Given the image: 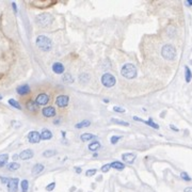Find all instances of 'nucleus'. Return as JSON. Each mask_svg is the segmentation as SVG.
Masks as SVG:
<instances>
[{"label": "nucleus", "mask_w": 192, "mask_h": 192, "mask_svg": "<svg viewBox=\"0 0 192 192\" xmlns=\"http://www.w3.org/2000/svg\"><path fill=\"white\" fill-rule=\"evenodd\" d=\"M73 77H72V75L71 74H64V76H63V82L64 83H72L73 82Z\"/></svg>", "instance_id": "5701e85b"}, {"label": "nucleus", "mask_w": 192, "mask_h": 192, "mask_svg": "<svg viewBox=\"0 0 192 192\" xmlns=\"http://www.w3.org/2000/svg\"><path fill=\"white\" fill-rule=\"evenodd\" d=\"M9 104L11 105V106H13L14 108H16V109H22V106H20L18 102H16L15 99H13V98H11V99H9Z\"/></svg>", "instance_id": "bb28decb"}, {"label": "nucleus", "mask_w": 192, "mask_h": 192, "mask_svg": "<svg viewBox=\"0 0 192 192\" xmlns=\"http://www.w3.org/2000/svg\"><path fill=\"white\" fill-rule=\"evenodd\" d=\"M28 140H29L30 143H39L41 141V134L37 131H31L28 134Z\"/></svg>", "instance_id": "1a4fd4ad"}, {"label": "nucleus", "mask_w": 192, "mask_h": 192, "mask_svg": "<svg viewBox=\"0 0 192 192\" xmlns=\"http://www.w3.org/2000/svg\"><path fill=\"white\" fill-rule=\"evenodd\" d=\"M112 122H114L117 124H120V125H123V126H129V124L127 122H124V121H120L117 119H112Z\"/></svg>", "instance_id": "7c9ffc66"}, {"label": "nucleus", "mask_w": 192, "mask_h": 192, "mask_svg": "<svg viewBox=\"0 0 192 192\" xmlns=\"http://www.w3.org/2000/svg\"><path fill=\"white\" fill-rule=\"evenodd\" d=\"M75 171H76V173H78V174H80V173H81V169L78 168V167H76V168H75Z\"/></svg>", "instance_id": "ea45409f"}, {"label": "nucleus", "mask_w": 192, "mask_h": 192, "mask_svg": "<svg viewBox=\"0 0 192 192\" xmlns=\"http://www.w3.org/2000/svg\"><path fill=\"white\" fill-rule=\"evenodd\" d=\"M17 93L19 95H25V94H28L30 92V87L28 84H24V85H20L17 88Z\"/></svg>", "instance_id": "ddd939ff"}, {"label": "nucleus", "mask_w": 192, "mask_h": 192, "mask_svg": "<svg viewBox=\"0 0 192 192\" xmlns=\"http://www.w3.org/2000/svg\"><path fill=\"white\" fill-rule=\"evenodd\" d=\"M52 69L56 74H62L64 72V66L62 63L60 62H56V63L52 65Z\"/></svg>", "instance_id": "4468645a"}, {"label": "nucleus", "mask_w": 192, "mask_h": 192, "mask_svg": "<svg viewBox=\"0 0 192 192\" xmlns=\"http://www.w3.org/2000/svg\"><path fill=\"white\" fill-rule=\"evenodd\" d=\"M185 77H186V81H187V82H190V81H191L192 74H191V71H190V68L188 67V66L185 67Z\"/></svg>", "instance_id": "4be33fe9"}, {"label": "nucleus", "mask_w": 192, "mask_h": 192, "mask_svg": "<svg viewBox=\"0 0 192 192\" xmlns=\"http://www.w3.org/2000/svg\"><path fill=\"white\" fill-rule=\"evenodd\" d=\"M161 55L165 60H174L176 57V49L175 47L171 44H167L161 49Z\"/></svg>", "instance_id": "7ed1b4c3"}, {"label": "nucleus", "mask_w": 192, "mask_h": 192, "mask_svg": "<svg viewBox=\"0 0 192 192\" xmlns=\"http://www.w3.org/2000/svg\"><path fill=\"white\" fill-rule=\"evenodd\" d=\"M180 177H182L184 180H186V182H190V180H191V177H190V176L188 175L186 172H182V174H180Z\"/></svg>", "instance_id": "2f4dec72"}, {"label": "nucleus", "mask_w": 192, "mask_h": 192, "mask_svg": "<svg viewBox=\"0 0 192 192\" xmlns=\"http://www.w3.org/2000/svg\"><path fill=\"white\" fill-rule=\"evenodd\" d=\"M48 102H49V96L46 93H41V94H39L37 99H35V102H37V105H40V106H45Z\"/></svg>", "instance_id": "0eeeda50"}, {"label": "nucleus", "mask_w": 192, "mask_h": 192, "mask_svg": "<svg viewBox=\"0 0 192 192\" xmlns=\"http://www.w3.org/2000/svg\"><path fill=\"white\" fill-rule=\"evenodd\" d=\"M27 109L29 110V111H31V112L37 111V104L35 102H32V100H30V102H27Z\"/></svg>", "instance_id": "f3484780"}, {"label": "nucleus", "mask_w": 192, "mask_h": 192, "mask_svg": "<svg viewBox=\"0 0 192 192\" xmlns=\"http://www.w3.org/2000/svg\"><path fill=\"white\" fill-rule=\"evenodd\" d=\"M111 164V168L113 169H117V170H123L125 168V164L124 163L120 162V161H114V162L110 163Z\"/></svg>", "instance_id": "6ab92c4d"}, {"label": "nucleus", "mask_w": 192, "mask_h": 192, "mask_svg": "<svg viewBox=\"0 0 192 192\" xmlns=\"http://www.w3.org/2000/svg\"><path fill=\"white\" fill-rule=\"evenodd\" d=\"M32 157H33V152L31 149H25L19 154V158L22 160H28V159L32 158Z\"/></svg>", "instance_id": "9b49d317"}, {"label": "nucleus", "mask_w": 192, "mask_h": 192, "mask_svg": "<svg viewBox=\"0 0 192 192\" xmlns=\"http://www.w3.org/2000/svg\"><path fill=\"white\" fill-rule=\"evenodd\" d=\"M184 192H192V187H187L184 190Z\"/></svg>", "instance_id": "58836bf2"}, {"label": "nucleus", "mask_w": 192, "mask_h": 192, "mask_svg": "<svg viewBox=\"0 0 192 192\" xmlns=\"http://www.w3.org/2000/svg\"><path fill=\"white\" fill-rule=\"evenodd\" d=\"M7 160H9V155H7V154H2V155H0V168L4 167V165L7 163Z\"/></svg>", "instance_id": "a211bd4d"}, {"label": "nucleus", "mask_w": 192, "mask_h": 192, "mask_svg": "<svg viewBox=\"0 0 192 192\" xmlns=\"http://www.w3.org/2000/svg\"><path fill=\"white\" fill-rule=\"evenodd\" d=\"M186 4H187V5H192V0H188L187 2H186Z\"/></svg>", "instance_id": "79ce46f5"}, {"label": "nucleus", "mask_w": 192, "mask_h": 192, "mask_svg": "<svg viewBox=\"0 0 192 192\" xmlns=\"http://www.w3.org/2000/svg\"><path fill=\"white\" fill-rule=\"evenodd\" d=\"M68 100H69V97H68L67 95H60V96L57 97L56 104L58 105L59 107L64 108L68 105Z\"/></svg>", "instance_id": "423d86ee"}, {"label": "nucleus", "mask_w": 192, "mask_h": 192, "mask_svg": "<svg viewBox=\"0 0 192 192\" xmlns=\"http://www.w3.org/2000/svg\"><path fill=\"white\" fill-rule=\"evenodd\" d=\"M96 169H91V170H88L87 172H85V175L88 176V177H91V176H93V175H95L96 174Z\"/></svg>", "instance_id": "c756f323"}, {"label": "nucleus", "mask_w": 192, "mask_h": 192, "mask_svg": "<svg viewBox=\"0 0 192 192\" xmlns=\"http://www.w3.org/2000/svg\"><path fill=\"white\" fill-rule=\"evenodd\" d=\"M37 22L42 27H48L52 22V16L49 13H42L37 17Z\"/></svg>", "instance_id": "20e7f679"}, {"label": "nucleus", "mask_w": 192, "mask_h": 192, "mask_svg": "<svg viewBox=\"0 0 192 192\" xmlns=\"http://www.w3.org/2000/svg\"><path fill=\"white\" fill-rule=\"evenodd\" d=\"M55 187H56V182H50V184H49L48 186H47L46 187V190L47 191H52V190L55 189Z\"/></svg>", "instance_id": "473e14b6"}, {"label": "nucleus", "mask_w": 192, "mask_h": 192, "mask_svg": "<svg viewBox=\"0 0 192 192\" xmlns=\"http://www.w3.org/2000/svg\"><path fill=\"white\" fill-rule=\"evenodd\" d=\"M99 147H100V143L97 141L93 142V143H91L90 145H89V149H90V151H96V149H98Z\"/></svg>", "instance_id": "b1692460"}, {"label": "nucleus", "mask_w": 192, "mask_h": 192, "mask_svg": "<svg viewBox=\"0 0 192 192\" xmlns=\"http://www.w3.org/2000/svg\"><path fill=\"white\" fill-rule=\"evenodd\" d=\"M110 168H111V164H105V165H102V172H104V173L108 172V171L110 170Z\"/></svg>", "instance_id": "f704fd0d"}, {"label": "nucleus", "mask_w": 192, "mask_h": 192, "mask_svg": "<svg viewBox=\"0 0 192 192\" xmlns=\"http://www.w3.org/2000/svg\"><path fill=\"white\" fill-rule=\"evenodd\" d=\"M170 127H171V128H172V129H173V130H174V131H178V129H177V128H176V127H175V126H173V125H170Z\"/></svg>", "instance_id": "a19ab883"}, {"label": "nucleus", "mask_w": 192, "mask_h": 192, "mask_svg": "<svg viewBox=\"0 0 192 192\" xmlns=\"http://www.w3.org/2000/svg\"><path fill=\"white\" fill-rule=\"evenodd\" d=\"M120 139H121V137H119V136H114V137H112V138H111V143H112V144H115L117 141H119Z\"/></svg>", "instance_id": "e433bc0d"}, {"label": "nucleus", "mask_w": 192, "mask_h": 192, "mask_svg": "<svg viewBox=\"0 0 192 192\" xmlns=\"http://www.w3.org/2000/svg\"><path fill=\"white\" fill-rule=\"evenodd\" d=\"M1 98H2V97H1V96H0V99H1Z\"/></svg>", "instance_id": "37998d69"}, {"label": "nucleus", "mask_w": 192, "mask_h": 192, "mask_svg": "<svg viewBox=\"0 0 192 192\" xmlns=\"http://www.w3.org/2000/svg\"><path fill=\"white\" fill-rule=\"evenodd\" d=\"M81 140H82L83 142H87V141H90V140H92V139H94V138H96V137L94 136V134H81Z\"/></svg>", "instance_id": "412c9836"}, {"label": "nucleus", "mask_w": 192, "mask_h": 192, "mask_svg": "<svg viewBox=\"0 0 192 192\" xmlns=\"http://www.w3.org/2000/svg\"><path fill=\"white\" fill-rule=\"evenodd\" d=\"M42 112H43V115L46 117H52L56 115V109H55L54 107H51V106L45 107Z\"/></svg>", "instance_id": "9d476101"}, {"label": "nucleus", "mask_w": 192, "mask_h": 192, "mask_svg": "<svg viewBox=\"0 0 192 192\" xmlns=\"http://www.w3.org/2000/svg\"><path fill=\"white\" fill-rule=\"evenodd\" d=\"M91 125V122L88 121V120H83V121H81L80 123H78V124L75 125L76 128H83V127H88Z\"/></svg>", "instance_id": "aec40b11"}, {"label": "nucleus", "mask_w": 192, "mask_h": 192, "mask_svg": "<svg viewBox=\"0 0 192 192\" xmlns=\"http://www.w3.org/2000/svg\"><path fill=\"white\" fill-rule=\"evenodd\" d=\"M136 159V155L132 153H127V154H124L123 155V160L127 163H132Z\"/></svg>", "instance_id": "f8f14e48"}, {"label": "nucleus", "mask_w": 192, "mask_h": 192, "mask_svg": "<svg viewBox=\"0 0 192 192\" xmlns=\"http://www.w3.org/2000/svg\"><path fill=\"white\" fill-rule=\"evenodd\" d=\"M52 138V134L51 131H49L48 129H43V131L41 134V139L42 140H49Z\"/></svg>", "instance_id": "dca6fc26"}, {"label": "nucleus", "mask_w": 192, "mask_h": 192, "mask_svg": "<svg viewBox=\"0 0 192 192\" xmlns=\"http://www.w3.org/2000/svg\"><path fill=\"white\" fill-rule=\"evenodd\" d=\"M122 76H124L127 79H132L137 76V68L134 64L131 63H127L122 67L121 71Z\"/></svg>", "instance_id": "f257e3e1"}, {"label": "nucleus", "mask_w": 192, "mask_h": 192, "mask_svg": "<svg viewBox=\"0 0 192 192\" xmlns=\"http://www.w3.org/2000/svg\"><path fill=\"white\" fill-rule=\"evenodd\" d=\"M80 82L81 83H85V82H88V80H89V75L88 74H82V75L80 76Z\"/></svg>", "instance_id": "c85d7f7f"}, {"label": "nucleus", "mask_w": 192, "mask_h": 192, "mask_svg": "<svg viewBox=\"0 0 192 192\" xmlns=\"http://www.w3.org/2000/svg\"><path fill=\"white\" fill-rule=\"evenodd\" d=\"M117 80H115V77L111 74L107 73V74H104L102 77V83L105 85V87H107V88H111L113 85L115 84Z\"/></svg>", "instance_id": "39448f33"}, {"label": "nucleus", "mask_w": 192, "mask_h": 192, "mask_svg": "<svg viewBox=\"0 0 192 192\" xmlns=\"http://www.w3.org/2000/svg\"><path fill=\"white\" fill-rule=\"evenodd\" d=\"M37 45L41 50L43 51H49L52 46L51 40L49 37H45V35H40L37 39Z\"/></svg>", "instance_id": "f03ea898"}, {"label": "nucleus", "mask_w": 192, "mask_h": 192, "mask_svg": "<svg viewBox=\"0 0 192 192\" xmlns=\"http://www.w3.org/2000/svg\"><path fill=\"white\" fill-rule=\"evenodd\" d=\"M143 123H145L146 125H148V126L153 127V128H155V129H158V128H159V125H158V124H156V123H154V122L152 121V119H149L148 121H144Z\"/></svg>", "instance_id": "cd10ccee"}, {"label": "nucleus", "mask_w": 192, "mask_h": 192, "mask_svg": "<svg viewBox=\"0 0 192 192\" xmlns=\"http://www.w3.org/2000/svg\"><path fill=\"white\" fill-rule=\"evenodd\" d=\"M7 189H9V192H17L18 178H10V180L7 182Z\"/></svg>", "instance_id": "6e6552de"}, {"label": "nucleus", "mask_w": 192, "mask_h": 192, "mask_svg": "<svg viewBox=\"0 0 192 192\" xmlns=\"http://www.w3.org/2000/svg\"><path fill=\"white\" fill-rule=\"evenodd\" d=\"M43 170H44V165L41 164V163H37L33 167V169H32V174L33 175H37L41 172H43Z\"/></svg>", "instance_id": "2eb2a0df"}, {"label": "nucleus", "mask_w": 192, "mask_h": 192, "mask_svg": "<svg viewBox=\"0 0 192 192\" xmlns=\"http://www.w3.org/2000/svg\"><path fill=\"white\" fill-rule=\"evenodd\" d=\"M43 155H44V157H51V156L55 155V152L54 151H45L44 153H43Z\"/></svg>", "instance_id": "72a5a7b5"}, {"label": "nucleus", "mask_w": 192, "mask_h": 192, "mask_svg": "<svg viewBox=\"0 0 192 192\" xmlns=\"http://www.w3.org/2000/svg\"><path fill=\"white\" fill-rule=\"evenodd\" d=\"M20 186H22V192H28V189H29V182H28V180H26V179L22 180Z\"/></svg>", "instance_id": "393cba45"}, {"label": "nucleus", "mask_w": 192, "mask_h": 192, "mask_svg": "<svg viewBox=\"0 0 192 192\" xmlns=\"http://www.w3.org/2000/svg\"><path fill=\"white\" fill-rule=\"evenodd\" d=\"M0 179H1V182H2V184H7V182H9V180H10V178H7V177H0Z\"/></svg>", "instance_id": "4c0bfd02"}, {"label": "nucleus", "mask_w": 192, "mask_h": 192, "mask_svg": "<svg viewBox=\"0 0 192 192\" xmlns=\"http://www.w3.org/2000/svg\"><path fill=\"white\" fill-rule=\"evenodd\" d=\"M19 163H17V162H12V163H10V164L7 165V169L9 170H11V171H15V170H18L19 169Z\"/></svg>", "instance_id": "a878e982"}, {"label": "nucleus", "mask_w": 192, "mask_h": 192, "mask_svg": "<svg viewBox=\"0 0 192 192\" xmlns=\"http://www.w3.org/2000/svg\"><path fill=\"white\" fill-rule=\"evenodd\" d=\"M113 110H114L115 112H120V113H124L125 112V109L122 107H117V106H115V107H113Z\"/></svg>", "instance_id": "c9c22d12"}]
</instances>
